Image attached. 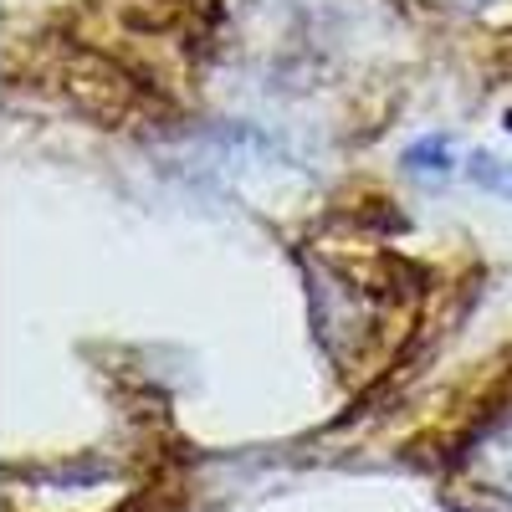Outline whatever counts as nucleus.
<instances>
[{
    "label": "nucleus",
    "mask_w": 512,
    "mask_h": 512,
    "mask_svg": "<svg viewBox=\"0 0 512 512\" xmlns=\"http://www.w3.org/2000/svg\"><path fill=\"white\" fill-rule=\"evenodd\" d=\"M461 164H466V154H456L451 134H420L400 154V169L410 180H420V185H446L451 175H461Z\"/></svg>",
    "instance_id": "f257e3e1"
},
{
    "label": "nucleus",
    "mask_w": 512,
    "mask_h": 512,
    "mask_svg": "<svg viewBox=\"0 0 512 512\" xmlns=\"http://www.w3.org/2000/svg\"><path fill=\"white\" fill-rule=\"evenodd\" d=\"M461 175L472 180V185H482L487 195H502V200H512V159H502V154L472 149V154H466V164H461Z\"/></svg>",
    "instance_id": "f03ea898"
},
{
    "label": "nucleus",
    "mask_w": 512,
    "mask_h": 512,
    "mask_svg": "<svg viewBox=\"0 0 512 512\" xmlns=\"http://www.w3.org/2000/svg\"><path fill=\"white\" fill-rule=\"evenodd\" d=\"M446 6H456V11H482V6H497V0H446Z\"/></svg>",
    "instance_id": "7ed1b4c3"
},
{
    "label": "nucleus",
    "mask_w": 512,
    "mask_h": 512,
    "mask_svg": "<svg viewBox=\"0 0 512 512\" xmlns=\"http://www.w3.org/2000/svg\"><path fill=\"white\" fill-rule=\"evenodd\" d=\"M502 134H507V139H512V108H507V113H502Z\"/></svg>",
    "instance_id": "20e7f679"
}]
</instances>
